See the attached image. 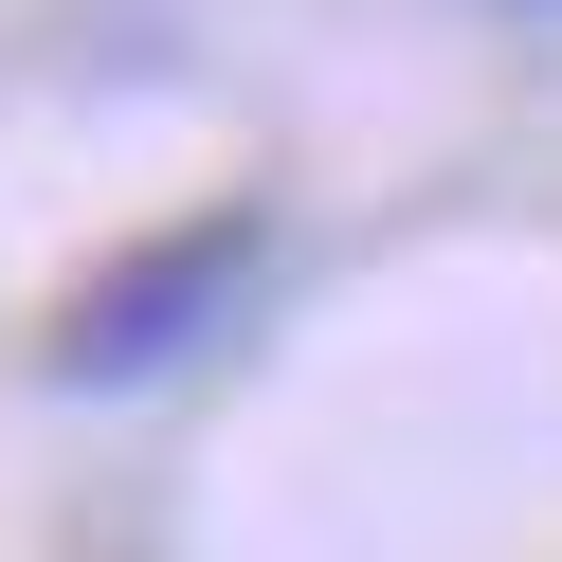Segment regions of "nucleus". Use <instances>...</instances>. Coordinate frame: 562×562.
Masks as SVG:
<instances>
[{"label":"nucleus","mask_w":562,"mask_h":562,"mask_svg":"<svg viewBox=\"0 0 562 562\" xmlns=\"http://www.w3.org/2000/svg\"><path fill=\"white\" fill-rule=\"evenodd\" d=\"M255 272H272V218H255V200H218V218H182V236H146V255H110L74 308H55V381H74V400H127V381L200 363V345L255 308Z\"/></svg>","instance_id":"nucleus-1"}]
</instances>
